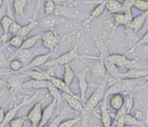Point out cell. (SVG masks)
Returning a JSON list of instances; mask_svg holds the SVG:
<instances>
[{"mask_svg": "<svg viewBox=\"0 0 148 127\" xmlns=\"http://www.w3.org/2000/svg\"><path fill=\"white\" fill-rule=\"evenodd\" d=\"M84 41H85V39L83 38H78L76 44H74V46L70 51H68L67 52L58 56V57H56L54 59L50 60L45 66L52 70V69H55L57 67L64 66L66 65H69V64L71 62H72L73 60L79 59V58L83 57L84 56H79V46L83 44Z\"/></svg>", "mask_w": 148, "mask_h": 127, "instance_id": "1", "label": "cell"}, {"mask_svg": "<svg viewBox=\"0 0 148 127\" xmlns=\"http://www.w3.org/2000/svg\"><path fill=\"white\" fill-rule=\"evenodd\" d=\"M104 59L113 64L118 68H126L127 70L132 69H142V66L140 65V61L137 59H129L127 56L125 54L112 53L104 57Z\"/></svg>", "mask_w": 148, "mask_h": 127, "instance_id": "2", "label": "cell"}, {"mask_svg": "<svg viewBox=\"0 0 148 127\" xmlns=\"http://www.w3.org/2000/svg\"><path fill=\"white\" fill-rule=\"evenodd\" d=\"M106 85H99L94 91L91 94V96L87 98L86 104H85V109L83 111V112L86 113V114H90L92 112V111H93L99 104H101V102L103 101L106 92Z\"/></svg>", "mask_w": 148, "mask_h": 127, "instance_id": "3", "label": "cell"}, {"mask_svg": "<svg viewBox=\"0 0 148 127\" xmlns=\"http://www.w3.org/2000/svg\"><path fill=\"white\" fill-rule=\"evenodd\" d=\"M63 36L58 35L54 30L43 32L41 34V41L44 48L50 51V52H54L59 44L63 39Z\"/></svg>", "mask_w": 148, "mask_h": 127, "instance_id": "4", "label": "cell"}, {"mask_svg": "<svg viewBox=\"0 0 148 127\" xmlns=\"http://www.w3.org/2000/svg\"><path fill=\"white\" fill-rule=\"evenodd\" d=\"M37 97H38V93L34 94V95L32 96V97L26 96V97H25V98L22 99V101H21L18 104H16V105L12 106L11 109H9V110L7 111L6 114H5V121L3 122V124H0V127H5L7 124H9V123H10L12 119H14V118L17 117L18 112L23 107L27 106V105H29L30 104H32V103L37 98Z\"/></svg>", "mask_w": 148, "mask_h": 127, "instance_id": "5", "label": "cell"}, {"mask_svg": "<svg viewBox=\"0 0 148 127\" xmlns=\"http://www.w3.org/2000/svg\"><path fill=\"white\" fill-rule=\"evenodd\" d=\"M43 101L37 102L33 104V106L31 108V110L28 111L26 117V119L30 122L31 127H39L41 120H42V115H43Z\"/></svg>", "mask_w": 148, "mask_h": 127, "instance_id": "6", "label": "cell"}, {"mask_svg": "<svg viewBox=\"0 0 148 127\" xmlns=\"http://www.w3.org/2000/svg\"><path fill=\"white\" fill-rule=\"evenodd\" d=\"M89 72V67H86L81 71L76 72V78L78 79V85L79 90V97L84 104L86 102V91L89 88V84L86 80V75Z\"/></svg>", "mask_w": 148, "mask_h": 127, "instance_id": "7", "label": "cell"}, {"mask_svg": "<svg viewBox=\"0 0 148 127\" xmlns=\"http://www.w3.org/2000/svg\"><path fill=\"white\" fill-rule=\"evenodd\" d=\"M62 23H65L64 18L57 15H51V16H46L44 18H42L38 22V26L43 32H46L53 30V28L56 25H60Z\"/></svg>", "mask_w": 148, "mask_h": 127, "instance_id": "8", "label": "cell"}, {"mask_svg": "<svg viewBox=\"0 0 148 127\" xmlns=\"http://www.w3.org/2000/svg\"><path fill=\"white\" fill-rule=\"evenodd\" d=\"M96 60L90 65L89 72L92 73L93 78L97 79H102L106 77V69L104 62V57H94Z\"/></svg>", "mask_w": 148, "mask_h": 127, "instance_id": "9", "label": "cell"}, {"mask_svg": "<svg viewBox=\"0 0 148 127\" xmlns=\"http://www.w3.org/2000/svg\"><path fill=\"white\" fill-rule=\"evenodd\" d=\"M41 1H37V4H36V8H35V11H34V14H33V17L30 20V22L25 25H23L22 26V29L20 30V31L18 32V36L22 37V38H26L32 31V30L37 26L38 25V11H39V8H40V5H41Z\"/></svg>", "mask_w": 148, "mask_h": 127, "instance_id": "10", "label": "cell"}, {"mask_svg": "<svg viewBox=\"0 0 148 127\" xmlns=\"http://www.w3.org/2000/svg\"><path fill=\"white\" fill-rule=\"evenodd\" d=\"M63 98L64 102L67 104V105L74 111L76 112H83L85 109V104L82 102L79 95L75 94V95H67V94H63Z\"/></svg>", "mask_w": 148, "mask_h": 127, "instance_id": "11", "label": "cell"}, {"mask_svg": "<svg viewBox=\"0 0 148 127\" xmlns=\"http://www.w3.org/2000/svg\"><path fill=\"white\" fill-rule=\"evenodd\" d=\"M53 52H48V53H44V54H38L32 60V62L29 64V65L25 66L24 67V71H30V70H33V69H38V67L45 66L50 61V58L51 57Z\"/></svg>", "mask_w": 148, "mask_h": 127, "instance_id": "12", "label": "cell"}, {"mask_svg": "<svg viewBox=\"0 0 148 127\" xmlns=\"http://www.w3.org/2000/svg\"><path fill=\"white\" fill-rule=\"evenodd\" d=\"M143 78H148V68L127 70L125 72H121L119 74V79L137 80Z\"/></svg>", "mask_w": 148, "mask_h": 127, "instance_id": "13", "label": "cell"}, {"mask_svg": "<svg viewBox=\"0 0 148 127\" xmlns=\"http://www.w3.org/2000/svg\"><path fill=\"white\" fill-rule=\"evenodd\" d=\"M57 109V102L52 99L44 109H43V115H42V120L40 123L39 127H43L45 125H48V124L51 121L55 111Z\"/></svg>", "mask_w": 148, "mask_h": 127, "instance_id": "14", "label": "cell"}, {"mask_svg": "<svg viewBox=\"0 0 148 127\" xmlns=\"http://www.w3.org/2000/svg\"><path fill=\"white\" fill-rule=\"evenodd\" d=\"M24 78H25V76L22 74L20 76L7 79V81L5 83V86L10 91L12 96H15L18 93V91H21V89H23V84L25 82Z\"/></svg>", "mask_w": 148, "mask_h": 127, "instance_id": "15", "label": "cell"}, {"mask_svg": "<svg viewBox=\"0 0 148 127\" xmlns=\"http://www.w3.org/2000/svg\"><path fill=\"white\" fill-rule=\"evenodd\" d=\"M107 100L108 98H104L100 104V122L103 127H112V117L107 109Z\"/></svg>", "mask_w": 148, "mask_h": 127, "instance_id": "16", "label": "cell"}, {"mask_svg": "<svg viewBox=\"0 0 148 127\" xmlns=\"http://www.w3.org/2000/svg\"><path fill=\"white\" fill-rule=\"evenodd\" d=\"M147 18H148V12H142L141 14L137 15L136 17H134L132 18L129 27L125 28V29H130L133 32L138 34V32L143 28Z\"/></svg>", "mask_w": 148, "mask_h": 127, "instance_id": "17", "label": "cell"}, {"mask_svg": "<svg viewBox=\"0 0 148 127\" xmlns=\"http://www.w3.org/2000/svg\"><path fill=\"white\" fill-rule=\"evenodd\" d=\"M49 82L54 85L60 92H62L63 94H67V95H75L71 90V87H69L65 83L64 81L63 80V79H60V78H58L56 76H50L49 78Z\"/></svg>", "mask_w": 148, "mask_h": 127, "instance_id": "18", "label": "cell"}, {"mask_svg": "<svg viewBox=\"0 0 148 127\" xmlns=\"http://www.w3.org/2000/svg\"><path fill=\"white\" fill-rule=\"evenodd\" d=\"M119 26H123L125 28H127L129 26V22H128V19L125 16V14L124 12H121V13H119V14H116V15H113V29L111 32V35H110V38H109V41H111L116 29L119 27Z\"/></svg>", "mask_w": 148, "mask_h": 127, "instance_id": "19", "label": "cell"}, {"mask_svg": "<svg viewBox=\"0 0 148 127\" xmlns=\"http://www.w3.org/2000/svg\"><path fill=\"white\" fill-rule=\"evenodd\" d=\"M23 75L25 77H29L31 79H34V80H45V81H49V78L51 76L48 72L42 71V70H39V69H33V70L27 71Z\"/></svg>", "mask_w": 148, "mask_h": 127, "instance_id": "20", "label": "cell"}, {"mask_svg": "<svg viewBox=\"0 0 148 127\" xmlns=\"http://www.w3.org/2000/svg\"><path fill=\"white\" fill-rule=\"evenodd\" d=\"M27 4H28L27 0H14V1H12V8L16 17H23L29 20L32 19L25 14V9Z\"/></svg>", "mask_w": 148, "mask_h": 127, "instance_id": "21", "label": "cell"}, {"mask_svg": "<svg viewBox=\"0 0 148 127\" xmlns=\"http://www.w3.org/2000/svg\"><path fill=\"white\" fill-rule=\"evenodd\" d=\"M106 1H103L100 4H99L98 5H96L94 7V9L91 12V13L89 14V16L87 17L86 20L85 21L84 25H88L91 22H92L93 20H95L96 18H98L99 16L102 15V13L106 11Z\"/></svg>", "mask_w": 148, "mask_h": 127, "instance_id": "22", "label": "cell"}, {"mask_svg": "<svg viewBox=\"0 0 148 127\" xmlns=\"http://www.w3.org/2000/svg\"><path fill=\"white\" fill-rule=\"evenodd\" d=\"M108 102L110 107L117 112L124 107L125 98L122 94H114L108 98Z\"/></svg>", "mask_w": 148, "mask_h": 127, "instance_id": "23", "label": "cell"}, {"mask_svg": "<svg viewBox=\"0 0 148 127\" xmlns=\"http://www.w3.org/2000/svg\"><path fill=\"white\" fill-rule=\"evenodd\" d=\"M49 81L45 80H34L30 79L25 81L23 84V89H47L49 86Z\"/></svg>", "mask_w": 148, "mask_h": 127, "instance_id": "24", "label": "cell"}, {"mask_svg": "<svg viewBox=\"0 0 148 127\" xmlns=\"http://www.w3.org/2000/svg\"><path fill=\"white\" fill-rule=\"evenodd\" d=\"M123 7H124L123 3L117 1V0H109V1H106V10L112 15L121 13L123 12Z\"/></svg>", "mask_w": 148, "mask_h": 127, "instance_id": "25", "label": "cell"}, {"mask_svg": "<svg viewBox=\"0 0 148 127\" xmlns=\"http://www.w3.org/2000/svg\"><path fill=\"white\" fill-rule=\"evenodd\" d=\"M75 78H76V72L72 70V68L70 66V65L64 66V73H63V80L64 81V83L69 87H71Z\"/></svg>", "mask_w": 148, "mask_h": 127, "instance_id": "26", "label": "cell"}, {"mask_svg": "<svg viewBox=\"0 0 148 127\" xmlns=\"http://www.w3.org/2000/svg\"><path fill=\"white\" fill-rule=\"evenodd\" d=\"M41 39V34H38V35H34L29 38H26L21 46V48L18 51H27V50H31L32 49L36 44L38 43V41Z\"/></svg>", "mask_w": 148, "mask_h": 127, "instance_id": "27", "label": "cell"}, {"mask_svg": "<svg viewBox=\"0 0 148 127\" xmlns=\"http://www.w3.org/2000/svg\"><path fill=\"white\" fill-rule=\"evenodd\" d=\"M50 96L52 98V99H54L57 102V108H58L60 106V104H62V102L64 101L63 98V93L60 92L54 85H52L51 83H49V86L47 88Z\"/></svg>", "mask_w": 148, "mask_h": 127, "instance_id": "28", "label": "cell"}, {"mask_svg": "<svg viewBox=\"0 0 148 127\" xmlns=\"http://www.w3.org/2000/svg\"><path fill=\"white\" fill-rule=\"evenodd\" d=\"M104 62H105V66H106V72L108 74H110L113 79H115L116 80H120L119 79V68L114 66L113 64L106 61L104 59Z\"/></svg>", "mask_w": 148, "mask_h": 127, "instance_id": "29", "label": "cell"}, {"mask_svg": "<svg viewBox=\"0 0 148 127\" xmlns=\"http://www.w3.org/2000/svg\"><path fill=\"white\" fill-rule=\"evenodd\" d=\"M15 19L13 18H11L10 16H5L0 23V25L2 27V30H3V35L5 36H8V34L10 33V28H11V25H12L13 21Z\"/></svg>", "mask_w": 148, "mask_h": 127, "instance_id": "30", "label": "cell"}, {"mask_svg": "<svg viewBox=\"0 0 148 127\" xmlns=\"http://www.w3.org/2000/svg\"><path fill=\"white\" fill-rule=\"evenodd\" d=\"M25 41V38L18 36V35H14L12 36L9 40H8V43H7V46H12L15 49H18L19 50Z\"/></svg>", "mask_w": 148, "mask_h": 127, "instance_id": "31", "label": "cell"}, {"mask_svg": "<svg viewBox=\"0 0 148 127\" xmlns=\"http://www.w3.org/2000/svg\"><path fill=\"white\" fill-rule=\"evenodd\" d=\"M56 4L52 0H46L44 2V12L46 16H51L55 14Z\"/></svg>", "mask_w": 148, "mask_h": 127, "instance_id": "32", "label": "cell"}, {"mask_svg": "<svg viewBox=\"0 0 148 127\" xmlns=\"http://www.w3.org/2000/svg\"><path fill=\"white\" fill-rule=\"evenodd\" d=\"M24 67H25L24 64L18 58H14V59L11 60L10 63H9V68H10V70L12 72H20L21 70L24 69Z\"/></svg>", "mask_w": 148, "mask_h": 127, "instance_id": "33", "label": "cell"}, {"mask_svg": "<svg viewBox=\"0 0 148 127\" xmlns=\"http://www.w3.org/2000/svg\"><path fill=\"white\" fill-rule=\"evenodd\" d=\"M125 126H134V127H140L143 122H140L138 120L135 116H132L131 114H127L125 117Z\"/></svg>", "mask_w": 148, "mask_h": 127, "instance_id": "34", "label": "cell"}, {"mask_svg": "<svg viewBox=\"0 0 148 127\" xmlns=\"http://www.w3.org/2000/svg\"><path fill=\"white\" fill-rule=\"evenodd\" d=\"M144 44H148V31L141 37V38L140 39H138V42H137V44L132 48V49H130L126 53H125V55L126 56H128L131 52H132L133 51H135L138 47H139L140 45H144Z\"/></svg>", "mask_w": 148, "mask_h": 127, "instance_id": "35", "label": "cell"}, {"mask_svg": "<svg viewBox=\"0 0 148 127\" xmlns=\"http://www.w3.org/2000/svg\"><path fill=\"white\" fill-rule=\"evenodd\" d=\"M133 7L142 12H148V1L145 0H133Z\"/></svg>", "mask_w": 148, "mask_h": 127, "instance_id": "36", "label": "cell"}, {"mask_svg": "<svg viewBox=\"0 0 148 127\" xmlns=\"http://www.w3.org/2000/svg\"><path fill=\"white\" fill-rule=\"evenodd\" d=\"M124 107H125L127 114H131V111L133 110V107H134V98H133V96L132 94L128 95L125 98Z\"/></svg>", "mask_w": 148, "mask_h": 127, "instance_id": "37", "label": "cell"}, {"mask_svg": "<svg viewBox=\"0 0 148 127\" xmlns=\"http://www.w3.org/2000/svg\"><path fill=\"white\" fill-rule=\"evenodd\" d=\"M80 117H76L73 118L64 119L59 125V127H74L80 122Z\"/></svg>", "mask_w": 148, "mask_h": 127, "instance_id": "38", "label": "cell"}, {"mask_svg": "<svg viewBox=\"0 0 148 127\" xmlns=\"http://www.w3.org/2000/svg\"><path fill=\"white\" fill-rule=\"evenodd\" d=\"M67 116L65 113H60L57 117H55L47 125V127H59L60 124L64 121V117Z\"/></svg>", "mask_w": 148, "mask_h": 127, "instance_id": "39", "label": "cell"}, {"mask_svg": "<svg viewBox=\"0 0 148 127\" xmlns=\"http://www.w3.org/2000/svg\"><path fill=\"white\" fill-rule=\"evenodd\" d=\"M26 117H16L9 123L10 127H24Z\"/></svg>", "mask_w": 148, "mask_h": 127, "instance_id": "40", "label": "cell"}, {"mask_svg": "<svg viewBox=\"0 0 148 127\" xmlns=\"http://www.w3.org/2000/svg\"><path fill=\"white\" fill-rule=\"evenodd\" d=\"M22 26L19 23H18L16 20L13 21L12 25H11V28H10V33L12 34V36L14 35H18V32L20 31V30L22 29Z\"/></svg>", "mask_w": 148, "mask_h": 127, "instance_id": "41", "label": "cell"}, {"mask_svg": "<svg viewBox=\"0 0 148 127\" xmlns=\"http://www.w3.org/2000/svg\"><path fill=\"white\" fill-rule=\"evenodd\" d=\"M14 96H12L11 95V97L8 98V100L2 105V106H0V124H3V122L5 121V106L7 105V104L9 103V101L13 98Z\"/></svg>", "mask_w": 148, "mask_h": 127, "instance_id": "42", "label": "cell"}, {"mask_svg": "<svg viewBox=\"0 0 148 127\" xmlns=\"http://www.w3.org/2000/svg\"><path fill=\"white\" fill-rule=\"evenodd\" d=\"M7 7H5V5H4V7L0 10V23H1V21H2V19H3V18L5 16V13H6V12H7Z\"/></svg>", "mask_w": 148, "mask_h": 127, "instance_id": "43", "label": "cell"}, {"mask_svg": "<svg viewBox=\"0 0 148 127\" xmlns=\"http://www.w3.org/2000/svg\"><path fill=\"white\" fill-rule=\"evenodd\" d=\"M8 73V71L5 68H0V83H1V79L2 78Z\"/></svg>", "mask_w": 148, "mask_h": 127, "instance_id": "44", "label": "cell"}, {"mask_svg": "<svg viewBox=\"0 0 148 127\" xmlns=\"http://www.w3.org/2000/svg\"><path fill=\"white\" fill-rule=\"evenodd\" d=\"M140 127H148V111H146V117H145V121L143 122Z\"/></svg>", "mask_w": 148, "mask_h": 127, "instance_id": "45", "label": "cell"}, {"mask_svg": "<svg viewBox=\"0 0 148 127\" xmlns=\"http://www.w3.org/2000/svg\"><path fill=\"white\" fill-rule=\"evenodd\" d=\"M5 47H6V46H5L4 44H2L1 42H0V52H1L4 49H5Z\"/></svg>", "mask_w": 148, "mask_h": 127, "instance_id": "46", "label": "cell"}, {"mask_svg": "<svg viewBox=\"0 0 148 127\" xmlns=\"http://www.w3.org/2000/svg\"><path fill=\"white\" fill-rule=\"evenodd\" d=\"M4 1H3V0H0V10H1L3 7H4Z\"/></svg>", "mask_w": 148, "mask_h": 127, "instance_id": "47", "label": "cell"}, {"mask_svg": "<svg viewBox=\"0 0 148 127\" xmlns=\"http://www.w3.org/2000/svg\"><path fill=\"white\" fill-rule=\"evenodd\" d=\"M146 65H147V66H148V59H147V60H146Z\"/></svg>", "mask_w": 148, "mask_h": 127, "instance_id": "48", "label": "cell"}, {"mask_svg": "<svg viewBox=\"0 0 148 127\" xmlns=\"http://www.w3.org/2000/svg\"><path fill=\"white\" fill-rule=\"evenodd\" d=\"M43 127H47V125H45V126H43Z\"/></svg>", "mask_w": 148, "mask_h": 127, "instance_id": "49", "label": "cell"}, {"mask_svg": "<svg viewBox=\"0 0 148 127\" xmlns=\"http://www.w3.org/2000/svg\"><path fill=\"white\" fill-rule=\"evenodd\" d=\"M112 127H115V126H112Z\"/></svg>", "mask_w": 148, "mask_h": 127, "instance_id": "50", "label": "cell"}]
</instances>
